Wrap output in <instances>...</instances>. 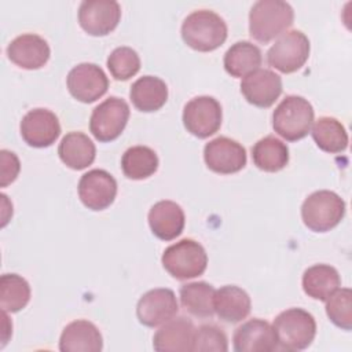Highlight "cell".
Segmentation results:
<instances>
[{
  "mask_svg": "<svg viewBox=\"0 0 352 352\" xmlns=\"http://www.w3.org/2000/svg\"><path fill=\"white\" fill-rule=\"evenodd\" d=\"M232 342L236 352H271L278 348L274 326L260 318L250 319L236 327Z\"/></svg>",
  "mask_w": 352,
  "mask_h": 352,
  "instance_id": "e0dca14e",
  "label": "cell"
},
{
  "mask_svg": "<svg viewBox=\"0 0 352 352\" xmlns=\"http://www.w3.org/2000/svg\"><path fill=\"white\" fill-rule=\"evenodd\" d=\"M263 62L260 48L250 41H236L224 54V69L232 77H245L260 69Z\"/></svg>",
  "mask_w": 352,
  "mask_h": 352,
  "instance_id": "484cf974",
  "label": "cell"
},
{
  "mask_svg": "<svg viewBox=\"0 0 352 352\" xmlns=\"http://www.w3.org/2000/svg\"><path fill=\"white\" fill-rule=\"evenodd\" d=\"M0 157H1V182H0V186L6 187L16 179V176L19 173V169H21V165H19L18 157L12 151L1 150Z\"/></svg>",
  "mask_w": 352,
  "mask_h": 352,
  "instance_id": "e575fe53",
  "label": "cell"
},
{
  "mask_svg": "<svg viewBox=\"0 0 352 352\" xmlns=\"http://www.w3.org/2000/svg\"><path fill=\"white\" fill-rule=\"evenodd\" d=\"M30 300V286L18 274H3L0 278V308L4 312H19Z\"/></svg>",
  "mask_w": 352,
  "mask_h": 352,
  "instance_id": "4dcf8cb0",
  "label": "cell"
},
{
  "mask_svg": "<svg viewBox=\"0 0 352 352\" xmlns=\"http://www.w3.org/2000/svg\"><path fill=\"white\" fill-rule=\"evenodd\" d=\"M227 23L210 10H197L188 14L182 23L183 41L195 51L209 52L224 44Z\"/></svg>",
  "mask_w": 352,
  "mask_h": 352,
  "instance_id": "7a4b0ae2",
  "label": "cell"
},
{
  "mask_svg": "<svg viewBox=\"0 0 352 352\" xmlns=\"http://www.w3.org/2000/svg\"><path fill=\"white\" fill-rule=\"evenodd\" d=\"M345 216L344 199L330 190H319L309 194L301 205V219L305 227L314 232L333 230Z\"/></svg>",
  "mask_w": 352,
  "mask_h": 352,
  "instance_id": "277c9868",
  "label": "cell"
},
{
  "mask_svg": "<svg viewBox=\"0 0 352 352\" xmlns=\"http://www.w3.org/2000/svg\"><path fill=\"white\" fill-rule=\"evenodd\" d=\"M278 345L286 351L308 348L316 336L315 318L302 308H289L274 319Z\"/></svg>",
  "mask_w": 352,
  "mask_h": 352,
  "instance_id": "5b68a950",
  "label": "cell"
},
{
  "mask_svg": "<svg viewBox=\"0 0 352 352\" xmlns=\"http://www.w3.org/2000/svg\"><path fill=\"white\" fill-rule=\"evenodd\" d=\"M164 268L179 280L202 275L208 265V254L204 246L190 238H184L168 246L161 257Z\"/></svg>",
  "mask_w": 352,
  "mask_h": 352,
  "instance_id": "8992f818",
  "label": "cell"
},
{
  "mask_svg": "<svg viewBox=\"0 0 352 352\" xmlns=\"http://www.w3.org/2000/svg\"><path fill=\"white\" fill-rule=\"evenodd\" d=\"M301 282L302 290L308 297L326 301L327 297L340 287L341 278L334 267L329 264H315L304 271Z\"/></svg>",
  "mask_w": 352,
  "mask_h": 352,
  "instance_id": "d4e9b609",
  "label": "cell"
},
{
  "mask_svg": "<svg viewBox=\"0 0 352 352\" xmlns=\"http://www.w3.org/2000/svg\"><path fill=\"white\" fill-rule=\"evenodd\" d=\"M214 314L224 322L238 323L248 318L252 308L249 294L234 285H227L214 292Z\"/></svg>",
  "mask_w": 352,
  "mask_h": 352,
  "instance_id": "7402d4cb",
  "label": "cell"
},
{
  "mask_svg": "<svg viewBox=\"0 0 352 352\" xmlns=\"http://www.w3.org/2000/svg\"><path fill=\"white\" fill-rule=\"evenodd\" d=\"M128 120V103L118 96H110L92 110L89 131L96 140L102 143L111 142L122 133Z\"/></svg>",
  "mask_w": 352,
  "mask_h": 352,
  "instance_id": "ba28073f",
  "label": "cell"
},
{
  "mask_svg": "<svg viewBox=\"0 0 352 352\" xmlns=\"http://www.w3.org/2000/svg\"><path fill=\"white\" fill-rule=\"evenodd\" d=\"M309 40L301 30H290L279 36L267 52V62L280 73L300 70L309 58Z\"/></svg>",
  "mask_w": 352,
  "mask_h": 352,
  "instance_id": "52a82bcc",
  "label": "cell"
},
{
  "mask_svg": "<svg viewBox=\"0 0 352 352\" xmlns=\"http://www.w3.org/2000/svg\"><path fill=\"white\" fill-rule=\"evenodd\" d=\"M241 92L250 104L267 109L280 96L282 78L270 69H257L243 77Z\"/></svg>",
  "mask_w": 352,
  "mask_h": 352,
  "instance_id": "2e32d148",
  "label": "cell"
},
{
  "mask_svg": "<svg viewBox=\"0 0 352 352\" xmlns=\"http://www.w3.org/2000/svg\"><path fill=\"white\" fill-rule=\"evenodd\" d=\"M312 138L316 146L330 154H337L348 147L345 126L334 117H320L312 126Z\"/></svg>",
  "mask_w": 352,
  "mask_h": 352,
  "instance_id": "f1b7e54d",
  "label": "cell"
},
{
  "mask_svg": "<svg viewBox=\"0 0 352 352\" xmlns=\"http://www.w3.org/2000/svg\"><path fill=\"white\" fill-rule=\"evenodd\" d=\"M107 69L118 81H126L140 70V58L131 47H117L107 58Z\"/></svg>",
  "mask_w": 352,
  "mask_h": 352,
  "instance_id": "d6a6232c",
  "label": "cell"
},
{
  "mask_svg": "<svg viewBox=\"0 0 352 352\" xmlns=\"http://www.w3.org/2000/svg\"><path fill=\"white\" fill-rule=\"evenodd\" d=\"M179 304L173 290L157 287L146 292L138 301L136 316L147 327H157L175 318Z\"/></svg>",
  "mask_w": 352,
  "mask_h": 352,
  "instance_id": "5bb4252c",
  "label": "cell"
},
{
  "mask_svg": "<svg viewBox=\"0 0 352 352\" xmlns=\"http://www.w3.org/2000/svg\"><path fill=\"white\" fill-rule=\"evenodd\" d=\"M58 154L67 168L81 170L95 161L96 147L85 133L73 131L62 138Z\"/></svg>",
  "mask_w": 352,
  "mask_h": 352,
  "instance_id": "603a6c76",
  "label": "cell"
},
{
  "mask_svg": "<svg viewBox=\"0 0 352 352\" xmlns=\"http://www.w3.org/2000/svg\"><path fill=\"white\" fill-rule=\"evenodd\" d=\"M158 157L155 151L147 146H132L121 158L124 175L132 180H143L154 175L158 169Z\"/></svg>",
  "mask_w": 352,
  "mask_h": 352,
  "instance_id": "f546056e",
  "label": "cell"
},
{
  "mask_svg": "<svg viewBox=\"0 0 352 352\" xmlns=\"http://www.w3.org/2000/svg\"><path fill=\"white\" fill-rule=\"evenodd\" d=\"M151 232L161 241H172L183 232L186 217L182 206L173 201L155 202L148 210Z\"/></svg>",
  "mask_w": 352,
  "mask_h": 352,
  "instance_id": "ffe728a7",
  "label": "cell"
},
{
  "mask_svg": "<svg viewBox=\"0 0 352 352\" xmlns=\"http://www.w3.org/2000/svg\"><path fill=\"white\" fill-rule=\"evenodd\" d=\"M221 106L213 96H195L188 100L183 109L184 128L199 139H206L214 135L221 126Z\"/></svg>",
  "mask_w": 352,
  "mask_h": 352,
  "instance_id": "9c48e42d",
  "label": "cell"
},
{
  "mask_svg": "<svg viewBox=\"0 0 352 352\" xmlns=\"http://www.w3.org/2000/svg\"><path fill=\"white\" fill-rule=\"evenodd\" d=\"M195 352H227L228 340L226 333L214 324H202L195 330L194 348Z\"/></svg>",
  "mask_w": 352,
  "mask_h": 352,
  "instance_id": "836d02e7",
  "label": "cell"
},
{
  "mask_svg": "<svg viewBox=\"0 0 352 352\" xmlns=\"http://www.w3.org/2000/svg\"><path fill=\"white\" fill-rule=\"evenodd\" d=\"M103 338L99 329L89 320H73L63 329L59 338L62 352H99Z\"/></svg>",
  "mask_w": 352,
  "mask_h": 352,
  "instance_id": "44dd1931",
  "label": "cell"
},
{
  "mask_svg": "<svg viewBox=\"0 0 352 352\" xmlns=\"http://www.w3.org/2000/svg\"><path fill=\"white\" fill-rule=\"evenodd\" d=\"M294 21V11L283 0H258L249 11V33L260 43L283 34Z\"/></svg>",
  "mask_w": 352,
  "mask_h": 352,
  "instance_id": "6da1fadb",
  "label": "cell"
},
{
  "mask_svg": "<svg viewBox=\"0 0 352 352\" xmlns=\"http://www.w3.org/2000/svg\"><path fill=\"white\" fill-rule=\"evenodd\" d=\"M121 19V6L114 0H84L78 7V23L91 36L111 33Z\"/></svg>",
  "mask_w": 352,
  "mask_h": 352,
  "instance_id": "7c38bea8",
  "label": "cell"
},
{
  "mask_svg": "<svg viewBox=\"0 0 352 352\" xmlns=\"http://www.w3.org/2000/svg\"><path fill=\"white\" fill-rule=\"evenodd\" d=\"M314 116V107L305 98L287 95L272 113V128L285 140L296 142L309 133Z\"/></svg>",
  "mask_w": 352,
  "mask_h": 352,
  "instance_id": "3957f363",
  "label": "cell"
},
{
  "mask_svg": "<svg viewBox=\"0 0 352 352\" xmlns=\"http://www.w3.org/2000/svg\"><path fill=\"white\" fill-rule=\"evenodd\" d=\"M66 84L74 99L82 103H92L107 92L109 78L100 66L84 62L69 72Z\"/></svg>",
  "mask_w": 352,
  "mask_h": 352,
  "instance_id": "30bf717a",
  "label": "cell"
},
{
  "mask_svg": "<svg viewBox=\"0 0 352 352\" xmlns=\"http://www.w3.org/2000/svg\"><path fill=\"white\" fill-rule=\"evenodd\" d=\"M7 55L14 65L26 70H36L48 62L51 50L41 36L25 33L8 44Z\"/></svg>",
  "mask_w": 352,
  "mask_h": 352,
  "instance_id": "ac0fdd59",
  "label": "cell"
},
{
  "mask_svg": "<svg viewBox=\"0 0 352 352\" xmlns=\"http://www.w3.org/2000/svg\"><path fill=\"white\" fill-rule=\"evenodd\" d=\"M204 160L212 172L231 175L245 168L248 157L241 143L227 136H219L205 144Z\"/></svg>",
  "mask_w": 352,
  "mask_h": 352,
  "instance_id": "8fae6325",
  "label": "cell"
},
{
  "mask_svg": "<svg viewBox=\"0 0 352 352\" xmlns=\"http://www.w3.org/2000/svg\"><path fill=\"white\" fill-rule=\"evenodd\" d=\"M129 98L139 111H157L168 100V87L160 77L143 76L132 84Z\"/></svg>",
  "mask_w": 352,
  "mask_h": 352,
  "instance_id": "cb8c5ba5",
  "label": "cell"
},
{
  "mask_svg": "<svg viewBox=\"0 0 352 352\" xmlns=\"http://www.w3.org/2000/svg\"><path fill=\"white\" fill-rule=\"evenodd\" d=\"M326 314L340 329H352V292L348 287L337 289L326 300Z\"/></svg>",
  "mask_w": 352,
  "mask_h": 352,
  "instance_id": "1f68e13d",
  "label": "cell"
},
{
  "mask_svg": "<svg viewBox=\"0 0 352 352\" xmlns=\"http://www.w3.org/2000/svg\"><path fill=\"white\" fill-rule=\"evenodd\" d=\"M252 160L264 172H279L289 162V148L280 139L270 135L254 143Z\"/></svg>",
  "mask_w": 352,
  "mask_h": 352,
  "instance_id": "4316f807",
  "label": "cell"
},
{
  "mask_svg": "<svg viewBox=\"0 0 352 352\" xmlns=\"http://www.w3.org/2000/svg\"><path fill=\"white\" fill-rule=\"evenodd\" d=\"M117 195V182L104 169H92L84 173L78 182V197L91 210L109 208Z\"/></svg>",
  "mask_w": 352,
  "mask_h": 352,
  "instance_id": "9a60e30c",
  "label": "cell"
},
{
  "mask_svg": "<svg viewBox=\"0 0 352 352\" xmlns=\"http://www.w3.org/2000/svg\"><path fill=\"white\" fill-rule=\"evenodd\" d=\"M194 323L184 318L170 319L161 326L153 337V348L157 352H191L195 337Z\"/></svg>",
  "mask_w": 352,
  "mask_h": 352,
  "instance_id": "d6986e66",
  "label": "cell"
},
{
  "mask_svg": "<svg viewBox=\"0 0 352 352\" xmlns=\"http://www.w3.org/2000/svg\"><path fill=\"white\" fill-rule=\"evenodd\" d=\"M21 136L32 147L44 148L56 142L60 135V124L55 113L48 109L29 110L19 125Z\"/></svg>",
  "mask_w": 352,
  "mask_h": 352,
  "instance_id": "4fadbf2b",
  "label": "cell"
},
{
  "mask_svg": "<svg viewBox=\"0 0 352 352\" xmlns=\"http://www.w3.org/2000/svg\"><path fill=\"white\" fill-rule=\"evenodd\" d=\"M214 287L208 282H191L182 285L180 302L186 312L195 318H210L214 314Z\"/></svg>",
  "mask_w": 352,
  "mask_h": 352,
  "instance_id": "83f0119b",
  "label": "cell"
}]
</instances>
